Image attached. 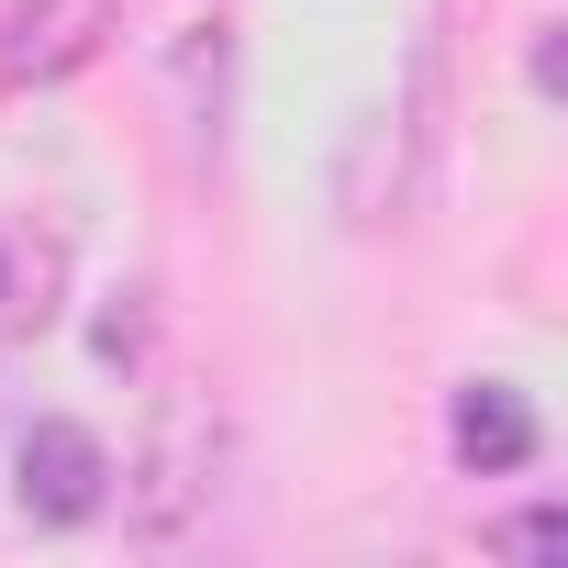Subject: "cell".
<instances>
[{
  "label": "cell",
  "instance_id": "cell-1",
  "mask_svg": "<svg viewBox=\"0 0 568 568\" xmlns=\"http://www.w3.org/2000/svg\"><path fill=\"white\" fill-rule=\"evenodd\" d=\"M112 34H123V0H12V12H0V79L12 90H57Z\"/></svg>",
  "mask_w": 568,
  "mask_h": 568
},
{
  "label": "cell",
  "instance_id": "cell-2",
  "mask_svg": "<svg viewBox=\"0 0 568 568\" xmlns=\"http://www.w3.org/2000/svg\"><path fill=\"white\" fill-rule=\"evenodd\" d=\"M12 501H23V524H90L112 501V446L90 424H34L12 446Z\"/></svg>",
  "mask_w": 568,
  "mask_h": 568
},
{
  "label": "cell",
  "instance_id": "cell-3",
  "mask_svg": "<svg viewBox=\"0 0 568 568\" xmlns=\"http://www.w3.org/2000/svg\"><path fill=\"white\" fill-rule=\"evenodd\" d=\"M446 446H457V468H468V479H501V468H524V457H535V402H524V390H501V379H468V390L446 402Z\"/></svg>",
  "mask_w": 568,
  "mask_h": 568
},
{
  "label": "cell",
  "instance_id": "cell-4",
  "mask_svg": "<svg viewBox=\"0 0 568 568\" xmlns=\"http://www.w3.org/2000/svg\"><path fill=\"white\" fill-rule=\"evenodd\" d=\"M190 424H201V413L179 402V413H168V446H156V490L134 501V524H145V535H168V524L201 501V479H190Z\"/></svg>",
  "mask_w": 568,
  "mask_h": 568
},
{
  "label": "cell",
  "instance_id": "cell-5",
  "mask_svg": "<svg viewBox=\"0 0 568 568\" xmlns=\"http://www.w3.org/2000/svg\"><path fill=\"white\" fill-rule=\"evenodd\" d=\"M501 546H513V557H557V546H568V513L546 501V513H524V524H513Z\"/></svg>",
  "mask_w": 568,
  "mask_h": 568
}]
</instances>
